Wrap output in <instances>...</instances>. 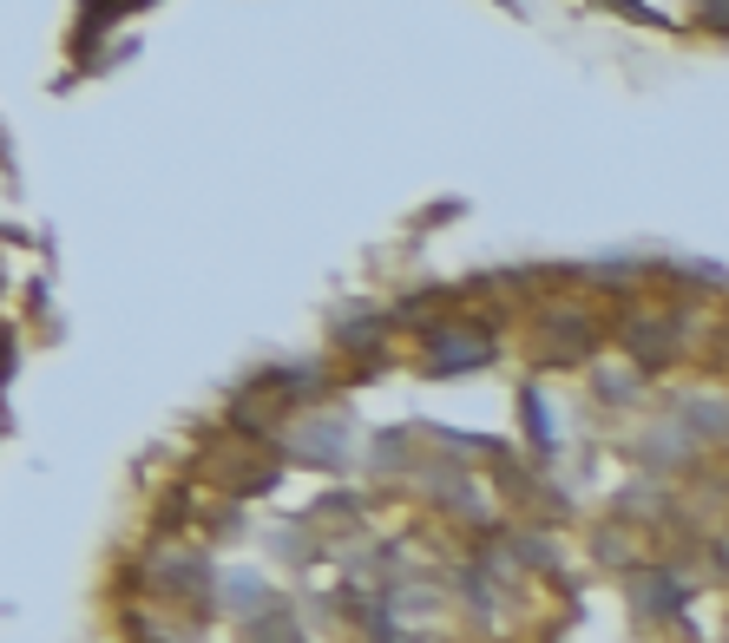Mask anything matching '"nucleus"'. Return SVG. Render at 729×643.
Wrapping results in <instances>:
<instances>
[{
    "label": "nucleus",
    "instance_id": "1",
    "mask_svg": "<svg viewBox=\"0 0 729 643\" xmlns=\"http://www.w3.org/2000/svg\"><path fill=\"white\" fill-rule=\"evenodd\" d=\"M526 421H533V440H546V414H539V394H526Z\"/></svg>",
    "mask_w": 729,
    "mask_h": 643
}]
</instances>
